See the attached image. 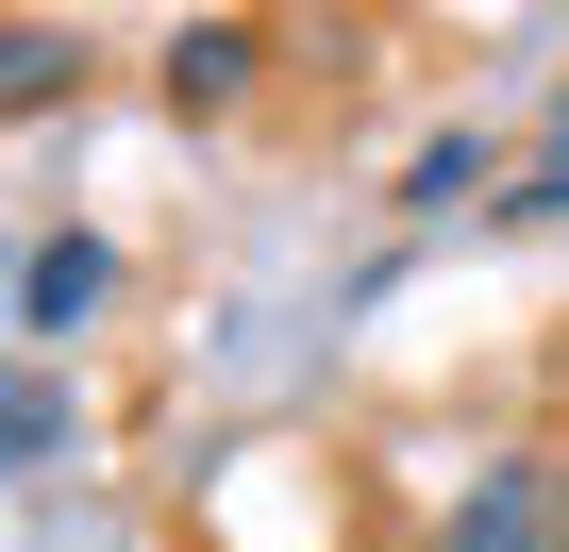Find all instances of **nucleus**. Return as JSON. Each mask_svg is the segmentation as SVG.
I'll list each match as a JSON object with an SVG mask.
<instances>
[{
	"mask_svg": "<svg viewBox=\"0 0 569 552\" xmlns=\"http://www.w3.org/2000/svg\"><path fill=\"white\" fill-rule=\"evenodd\" d=\"M436 552H552V469H536V452H502V469L436 519Z\"/></svg>",
	"mask_w": 569,
	"mask_h": 552,
	"instance_id": "obj_3",
	"label": "nucleus"
},
{
	"mask_svg": "<svg viewBox=\"0 0 569 552\" xmlns=\"http://www.w3.org/2000/svg\"><path fill=\"white\" fill-rule=\"evenodd\" d=\"M452 201H502V151L452 118V134H419V168H402V218H452Z\"/></svg>",
	"mask_w": 569,
	"mask_h": 552,
	"instance_id": "obj_5",
	"label": "nucleus"
},
{
	"mask_svg": "<svg viewBox=\"0 0 569 552\" xmlns=\"http://www.w3.org/2000/svg\"><path fill=\"white\" fill-rule=\"evenodd\" d=\"M118 285H134V251L68 218V234H34V268H18V335H84V319H101Z\"/></svg>",
	"mask_w": 569,
	"mask_h": 552,
	"instance_id": "obj_1",
	"label": "nucleus"
},
{
	"mask_svg": "<svg viewBox=\"0 0 569 552\" xmlns=\"http://www.w3.org/2000/svg\"><path fill=\"white\" fill-rule=\"evenodd\" d=\"M51 435H68V385H51V369H0V485H18Z\"/></svg>",
	"mask_w": 569,
	"mask_h": 552,
	"instance_id": "obj_6",
	"label": "nucleus"
},
{
	"mask_svg": "<svg viewBox=\"0 0 569 552\" xmlns=\"http://www.w3.org/2000/svg\"><path fill=\"white\" fill-rule=\"evenodd\" d=\"M486 218H502V234H552V218H569V168H536V184H502Z\"/></svg>",
	"mask_w": 569,
	"mask_h": 552,
	"instance_id": "obj_7",
	"label": "nucleus"
},
{
	"mask_svg": "<svg viewBox=\"0 0 569 552\" xmlns=\"http://www.w3.org/2000/svg\"><path fill=\"white\" fill-rule=\"evenodd\" d=\"M552 552H569V469H552Z\"/></svg>",
	"mask_w": 569,
	"mask_h": 552,
	"instance_id": "obj_8",
	"label": "nucleus"
},
{
	"mask_svg": "<svg viewBox=\"0 0 569 552\" xmlns=\"http://www.w3.org/2000/svg\"><path fill=\"white\" fill-rule=\"evenodd\" d=\"M251 84H268V34L251 18H184L168 34V118H234Z\"/></svg>",
	"mask_w": 569,
	"mask_h": 552,
	"instance_id": "obj_2",
	"label": "nucleus"
},
{
	"mask_svg": "<svg viewBox=\"0 0 569 552\" xmlns=\"http://www.w3.org/2000/svg\"><path fill=\"white\" fill-rule=\"evenodd\" d=\"M84 68H101V51H84L68 18H0V118H51V101H84Z\"/></svg>",
	"mask_w": 569,
	"mask_h": 552,
	"instance_id": "obj_4",
	"label": "nucleus"
}]
</instances>
